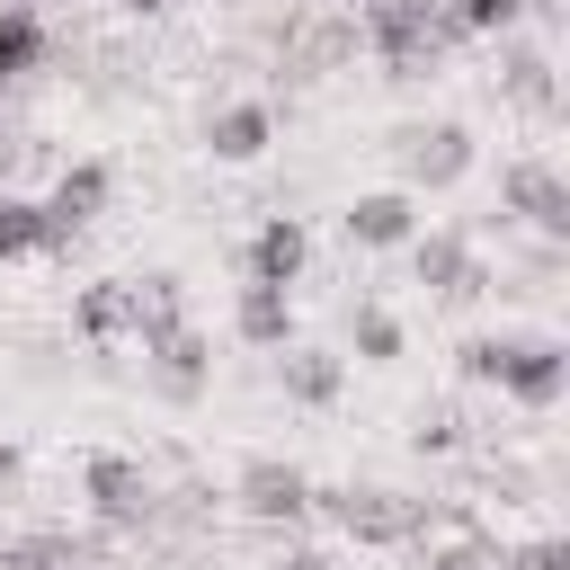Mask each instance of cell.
Here are the masks:
<instances>
[{
  "instance_id": "obj_1",
  "label": "cell",
  "mask_w": 570,
  "mask_h": 570,
  "mask_svg": "<svg viewBox=\"0 0 570 570\" xmlns=\"http://www.w3.org/2000/svg\"><path fill=\"white\" fill-rule=\"evenodd\" d=\"M80 490H89V517L107 525V534H151L160 525V472L142 463V454H89L80 463Z\"/></svg>"
},
{
  "instance_id": "obj_2",
  "label": "cell",
  "mask_w": 570,
  "mask_h": 570,
  "mask_svg": "<svg viewBox=\"0 0 570 570\" xmlns=\"http://www.w3.org/2000/svg\"><path fill=\"white\" fill-rule=\"evenodd\" d=\"M392 160H401V196H436V187H463L481 151H472V125L436 116V125H401Z\"/></svg>"
},
{
  "instance_id": "obj_3",
  "label": "cell",
  "mask_w": 570,
  "mask_h": 570,
  "mask_svg": "<svg viewBox=\"0 0 570 570\" xmlns=\"http://www.w3.org/2000/svg\"><path fill=\"white\" fill-rule=\"evenodd\" d=\"M312 472L303 463H285V454H249L240 472H232V508L249 517V525H267V534H294L303 517H312Z\"/></svg>"
},
{
  "instance_id": "obj_4",
  "label": "cell",
  "mask_w": 570,
  "mask_h": 570,
  "mask_svg": "<svg viewBox=\"0 0 570 570\" xmlns=\"http://www.w3.org/2000/svg\"><path fill=\"white\" fill-rule=\"evenodd\" d=\"M312 508L356 543H428V499L410 490H321Z\"/></svg>"
},
{
  "instance_id": "obj_5",
  "label": "cell",
  "mask_w": 570,
  "mask_h": 570,
  "mask_svg": "<svg viewBox=\"0 0 570 570\" xmlns=\"http://www.w3.org/2000/svg\"><path fill=\"white\" fill-rule=\"evenodd\" d=\"M107 196H116V169H107L98 151H89V160H62V169H53V187L36 196V205H45V258H62V249L107 214Z\"/></svg>"
},
{
  "instance_id": "obj_6",
  "label": "cell",
  "mask_w": 570,
  "mask_h": 570,
  "mask_svg": "<svg viewBox=\"0 0 570 570\" xmlns=\"http://www.w3.org/2000/svg\"><path fill=\"white\" fill-rule=\"evenodd\" d=\"M142 383L160 392V401H205V383H214V338L196 330V321H178V330H151L142 338Z\"/></svg>"
},
{
  "instance_id": "obj_7",
  "label": "cell",
  "mask_w": 570,
  "mask_h": 570,
  "mask_svg": "<svg viewBox=\"0 0 570 570\" xmlns=\"http://www.w3.org/2000/svg\"><path fill=\"white\" fill-rule=\"evenodd\" d=\"M499 223H534L543 240H570V178L552 160H508L499 169Z\"/></svg>"
},
{
  "instance_id": "obj_8",
  "label": "cell",
  "mask_w": 570,
  "mask_h": 570,
  "mask_svg": "<svg viewBox=\"0 0 570 570\" xmlns=\"http://www.w3.org/2000/svg\"><path fill=\"white\" fill-rule=\"evenodd\" d=\"M410 276H419L436 303H472V294H490V258L472 249V232H419V240H410Z\"/></svg>"
},
{
  "instance_id": "obj_9",
  "label": "cell",
  "mask_w": 570,
  "mask_h": 570,
  "mask_svg": "<svg viewBox=\"0 0 570 570\" xmlns=\"http://www.w3.org/2000/svg\"><path fill=\"white\" fill-rule=\"evenodd\" d=\"M490 392H508L517 410H552V401L570 392V347H561V338H508Z\"/></svg>"
},
{
  "instance_id": "obj_10",
  "label": "cell",
  "mask_w": 570,
  "mask_h": 570,
  "mask_svg": "<svg viewBox=\"0 0 570 570\" xmlns=\"http://www.w3.org/2000/svg\"><path fill=\"white\" fill-rule=\"evenodd\" d=\"M338 232H347V249H410V240H419V196L365 187V196H347Z\"/></svg>"
},
{
  "instance_id": "obj_11",
  "label": "cell",
  "mask_w": 570,
  "mask_h": 570,
  "mask_svg": "<svg viewBox=\"0 0 570 570\" xmlns=\"http://www.w3.org/2000/svg\"><path fill=\"white\" fill-rule=\"evenodd\" d=\"M303 258H312V232H303L294 214H267V223L249 232V249H240V285H276V294H294Z\"/></svg>"
},
{
  "instance_id": "obj_12",
  "label": "cell",
  "mask_w": 570,
  "mask_h": 570,
  "mask_svg": "<svg viewBox=\"0 0 570 570\" xmlns=\"http://www.w3.org/2000/svg\"><path fill=\"white\" fill-rule=\"evenodd\" d=\"M276 142V107L267 98H223L214 116H205V151L214 160H258Z\"/></svg>"
},
{
  "instance_id": "obj_13",
  "label": "cell",
  "mask_w": 570,
  "mask_h": 570,
  "mask_svg": "<svg viewBox=\"0 0 570 570\" xmlns=\"http://www.w3.org/2000/svg\"><path fill=\"white\" fill-rule=\"evenodd\" d=\"M499 98H517V107H534V116H552V107H561V80H552V53H543V45H525V36H499Z\"/></svg>"
},
{
  "instance_id": "obj_14",
  "label": "cell",
  "mask_w": 570,
  "mask_h": 570,
  "mask_svg": "<svg viewBox=\"0 0 570 570\" xmlns=\"http://www.w3.org/2000/svg\"><path fill=\"white\" fill-rule=\"evenodd\" d=\"M276 383H285L294 410H330L347 392V356H330V347H276Z\"/></svg>"
},
{
  "instance_id": "obj_15",
  "label": "cell",
  "mask_w": 570,
  "mask_h": 570,
  "mask_svg": "<svg viewBox=\"0 0 570 570\" xmlns=\"http://www.w3.org/2000/svg\"><path fill=\"white\" fill-rule=\"evenodd\" d=\"M45 62H53V27H45V9H36V0H0V89L27 80V71H45Z\"/></svg>"
},
{
  "instance_id": "obj_16",
  "label": "cell",
  "mask_w": 570,
  "mask_h": 570,
  "mask_svg": "<svg viewBox=\"0 0 570 570\" xmlns=\"http://www.w3.org/2000/svg\"><path fill=\"white\" fill-rule=\"evenodd\" d=\"M232 330H240V347H294V294L240 285L232 294Z\"/></svg>"
},
{
  "instance_id": "obj_17",
  "label": "cell",
  "mask_w": 570,
  "mask_h": 570,
  "mask_svg": "<svg viewBox=\"0 0 570 570\" xmlns=\"http://www.w3.org/2000/svg\"><path fill=\"white\" fill-rule=\"evenodd\" d=\"M71 330L107 356L116 338H134V303H125V276H107V285H80V303H71Z\"/></svg>"
},
{
  "instance_id": "obj_18",
  "label": "cell",
  "mask_w": 570,
  "mask_h": 570,
  "mask_svg": "<svg viewBox=\"0 0 570 570\" xmlns=\"http://www.w3.org/2000/svg\"><path fill=\"white\" fill-rule=\"evenodd\" d=\"M463 445H472V410H463V401H419L410 454H419V463H445V454H463Z\"/></svg>"
},
{
  "instance_id": "obj_19",
  "label": "cell",
  "mask_w": 570,
  "mask_h": 570,
  "mask_svg": "<svg viewBox=\"0 0 570 570\" xmlns=\"http://www.w3.org/2000/svg\"><path fill=\"white\" fill-rule=\"evenodd\" d=\"M401 312L392 303H347V347H356V365H392L401 356Z\"/></svg>"
},
{
  "instance_id": "obj_20",
  "label": "cell",
  "mask_w": 570,
  "mask_h": 570,
  "mask_svg": "<svg viewBox=\"0 0 570 570\" xmlns=\"http://www.w3.org/2000/svg\"><path fill=\"white\" fill-rule=\"evenodd\" d=\"M125 303H134V338H151V330H178V321H187L178 276H125Z\"/></svg>"
},
{
  "instance_id": "obj_21",
  "label": "cell",
  "mask_w": 570,
  "mask_h": 570,
  "mask_svg": "<svg viewBox=\"0 0 570 570\" xmlns=\"http://www.w3.org/2000/svg\"><path fill=\"white\" fill-rule=\"evenodd\" d=\"M18 258H45V205L0 187V267H18Z\"/></svg>"
},
{
  "instance_id": "obj_22",
  "label": "cell",
  "mask_w": 570,
  "mask_h": 570,
  "mask_svg": "<svg viewBox=\"0 0 570 570\" xmlns=\"http://www.w3.org/2000/svg\"><path fill=\"white\" fill-rule=\"evenodd\" d=\"M445 18H454V36H463V45H499V36H517V27H525V0H454Z\"/></svg>"
},
{
  "instance_id": "obj_23",
  "label": "cell",
  "mask_w": 570,
  "mask_h": 570,
  "mask_svg": "<svg viewBox=\"0 0 570 570\" xmlns=\"http://www.w3.org/2000/svg\"><path fill=\"white\" fill-rule=\"evenodd\" d=\"M428 570H499V534L463 525V534H445V543L428 552Z\"/></svg>"
},
{
  "instance_id": "obj_24",
  "label": "cell",
  "mask_w": 570,
  "mask_h": 570,
  "mask_svg": "<svg viewBox=\"0 0 570 570\" xmlns=\"http://www.w3.org/2000/svg\"><path fill=\"white\" fill-rule=\"evenodd\" d=\"M499 570H570V543H561V534H534V543H499Z\"/></svg>"
},
{
  "instance_id": "obj_25",
  "label": "cell",
  "mask_w": 570,
  "mask_h": 570,
  "mask_svg": "<svg viewBox=\"0 0 570 570\" xmlns=\"http://www.w3.org/2000/svg\"><path fill=\"white\" fill-rule=\"evenodd\" d=\"M267 570H338V561H330V552H321V543H285V552H276V561H267Z\"/></svg>"
},
{
  "instance_id": "obj_26",
  "label": "cell",
  "mask_w": 570,
  "mask_h": 570,
  "mask_svg": "<svg viewBox=\"0 0 570 570\" xmlns=\"http://www.w3.org/2000/svg\"><path fill=\"white\" fill-rule=\"evenodd\" d=\"M18 472H27V454H18L9 436H0V490H18Z\"/></svg>"
},
{
  "instance_id": "obj_27",
  "label": "cell",
  "mask_w": 570,
  "mask_h": 570,
  "mask_svg": "<svg viewBox=\"0 0 570 570\" xmlns=\"http://www.w3.org/2000/svg\"><path fill=\"white\" fill-rule=\"evenodd\" d=\"M125 18H151V9H178V0H116Z\"/></svg>"
},
{
  "instance_id": "obj_28",
  "label": "cell",
  "mask_w": 570,
  "mask_h": 570,
  "mask_svg": "<svg viewBox=\"0 0 570 570\" xmlns=\"http://www.w3.org/2000/svg\"><path fill=\"white\" fill-rule=\"evenodd\" d=\"M0 142H9V107H0Z\"/></svg>"
}]
</instances>
